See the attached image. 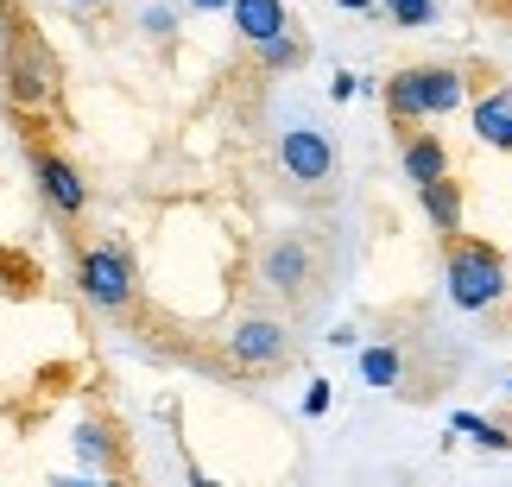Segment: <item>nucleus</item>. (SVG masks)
<instances>
[{"mask_svg": "<svg viewBox=\"0 0 512 487\" xmlns=\"http://www.w3.org/2000/svg\"><path fill=\"white\" fill-rule=\"evenodd\" d=\"M260 285L272 291H285V298H298V291L310 285V247L298 235H279L266 247V260H260Z\"/></svg>", "mask_w": 512, "mask_h": 487, "instance_id": "obj_8", "label": "nucleus"}, {"mask_svg": "<svg viewBox=\"0 0 512 487\" xmlns=\"http://www.w3.org/2000/svg\"><path fill=\"white\" fill-rule=\"evenodd\" d=\"M76 456H83V462H95V469H108V462H114V437H108V424H95V418H83V424H76Z\"/></svg>", "mask_w": 512, "mask_h": 487, "instance_id": "obj_15", "label": "nucleus"}, {"mask_svg": "<svg viewBox=\"0 0 512 487\" xmlns=\"http://www.w3.org/2000/svg\"><path fill=\"white\" fill-rule=\"evenodd\" d=\"M7 95L19 108L51 102V57L38 51L32 38H13V51H7Z\"/></svg>", "mask_w": 512, "mask_h": 487, "instance_id": "obj_6", "label": "nucleus"}, {"mask_svg": "<svg viewBox=\"0 0 512 487\" xmlns=\"http://www.w3.org/2000/svg\"><path fill=\"white\" fill-rule=\"evenodd\" d=\"M253 57H260L266 70H298V64H304V38H291V32H266V38H253Z\"/></svg>", "mask_w": 512, "mask_h": 487, "instance_id": "obj_14", "label": "nucleus"}, {"mask_svg": "<svg viewBox=\"0 0 512 487\" xmlns=\"http://www.w3.org/2000/svg\"><path fill=\"white\" fill-rule=\"evenodd\" d=\"M146 32H152V38H171V32H177V13H171V7H146Z\"/></svg>", "mask_w": 512, "mask_h": 487, "instance_id": "obj_18", "label": "nucleus"}, {"mask_svg": "<svg viewBox=\"0 0 512 487\" xmlns=\"http://www.w3.org/2000/svg\"><path fill=\"white\" fill-rule=\"evenodd\" d=\"M354 89H361V76H348V70H336V83H329V102H348Z\"/></svg>", "mask_w": 512, "mask_h": 487, "instance_id": "obj_20", "label": "nucleus"}, {"mask_svg": "<svg viewBox=\"0 0 512 487\" xmlns=\"http://www.w3.org/2000/svg\"><path fill=\"white\" fill-rule=\"evenodd\" d=\"M386 13L399 19V26L418 32V26H430V19H437V0H386Z\"/></svg>", "mask_w": 512, "mask_h": 487, "instance_id": "obj_17", "label": "nucleus"}, {"mask_svg": "<svg viewBox=\"0 0 512 487\" xmlns=\"http://www.w3.org/2000/svg\"><path fill=\"white\" fill-rule=\"evenodd\" d=\"M228 13H234V32L247 38H266V32H285V0H228Z\"/></svg>", "mask_w": 512, "mask_h": 487, "instance_id": "obj_11", "label": "nucleus"}, {"mask_svg": "<svg viewBox=\"0 0 512 487\" xmlns=\"http://www.w3.org/2000/svg\"><path fill=\"white\" fill-rule=\"evenodd\" d=\"M500 152H512V121H506V140H500Z\"/></svg>", "mask_w": 512, "mask_h": 487, "instance_id": "obj_24", "label": "nucleus"}, {"mask_svg": "<svg viewBox=\"0 0 512 487\" xmlns=\"http://www.w3.org/2000/svg\"><path fill=\"white\" fill-rule=\"evenodd\" d=\"M177 7H190V13H228V0H177Z\"/></svg>", "mask_w": 512, "mask_h": 487, "instance_id": "obj_21", "label": "nucleus"}, {"mask_svg": "<svg viewBox=\"0 0 512 487\" xmlns=\"http://www.w3.org/2000/svg\"><path fill=\"white\" fill-rule=\"evenodd\" d=\"M336 7H342V13H373L380 0H336Z\"/></svg>", "mask_w": 512, "mask_h": 487, "instance_id": "obj_22", "label": "nucleus"}, {"mask_svg": "<svg viewBox=\"0 0 512 487\" xmlns=\"http://www.w3.org/2000/svg\"><path fill=\"white\" fill-rule=\"evenodd\" d=\"M418 203H424V216H430V228H437L443 241H456L462 235V184L449 178H430V184H418Z\"/></svg>", "mask_w": 512, "mask_h": 487, "instance_id": "obj_9", "label": "nucleus"}, {"mask_svg": "<svg viewBox=\"0 0 512 487\" xmlns=\"http://www.w3.org/2000/svg\"><path fill=\"white\" fill-rule=\"evenodd\" d=\"M399 374H405V361H399V348L392 342H373V348H361V380L367 386H399Z\"/></svg>", "mask_w": 512, "mask_h": 487, "instance_id": "obj_13", "label": "nucleus"}, {"mask_svg": "<svg viewBox=\"0 0 512 487\" xmlns=\"http://www.w3.org/2000/svg\"><path fill=\"white\" fill-rule=\"evenodd\" d=\"M506 121H512V83L475 102V133H481V146H500V140H506Z\"/></svg>", "mask_w": 512, "mask_h": 487, "instance_id": "obj_12", "label": "nucleus"}, {"mask_svg": "<svg viewBox=\"0 0 512 487\" xmlns=\"http://www.w3.org/2000/svg\"><path fill=\"white\" fill-rule=\"evenodd\" d=\"M64 7H76V13H95V7H108V0H64Z\"/></svg>", "mask_w": 512, "mask_h": 487, "instance_id": "obj_23", "label": "nucleus"}, {"mask_svg": "<svg viewBox=\"0 0 512 487\" xmlns=\"http://www.w3.org/2000/svg\"><path fill=\"white\" fill-rule=\"evenodd\" d=\"M32 171H38V190H45V203L57 209V216H83L89 209V184H83V171H76L64 152H38Z\"/></svg>", "mask_w": 512, "mask_h": 487, "instance_id": "obj_7", "label": "nucleus"}, {"mask_svg": "<svg viewBox=\"0 0 512 487\" xmlns=\"http://www.w3.org/2000/svg\"><path fill=\"white\" fill-rule=\"evenodd\" d=\"M329 412V380H310V393H304V418H323Z\"/></svg>", "mask_w": 512, "mask_h": 487, "instance_id": "obj_19", "label": "nucleus"}, {"mask_svg": "<svg viewBox=\"0 0 512 487\" xmlns=\"http://www.w3.org/2000/svg\"><path fill=\"white\" fill-rule=\"evenodd\" d=\"M443 285H449V304L456 310H494L506 304V260H500V247H487V241H449V266H443Z\"/></svg>", "mask_w": 512, "mask_h": 487, "instance_id": "obj_2", "label": "nucleus"}, {"mask_svg": "<svg viewBox=\"0 0 512 487\" xmlns=\"http://www.w3.org/2000/svg\"><path fill=\"white\" fill-rule=\"evenodd\" d=\"M456 431H462V437H475V443H487V450H512V431H506V424H494V418L456 412Z\"/></svg>", "mask_w": 512, "mask_h": 487, "instance_id": "obj_16", "label": "nucleus"}, {"mask_svg": "<svg viewBox=\"0 0 512 487\" xmlns=\"http://www.w3.org/2000/svg\"><path fill=\"white\" fill-rule=\"evenodd\" d=\"M506 393H512V380H506Z\"/></svg>", "mask_w": 512, "mask_h": 487, "instance_id": "obj_25", "label": "nucleus"}, {"mask_svg": "<svg viewBox=\"0 0 512 487\" xmlns=\"http://www.w3.org/2000/svg\"><path fill=\"white\" fill-rule=\"evenodd\" d=\"M399 165H405L411 184H430V178H443V171H449V146L437 140V133H411L405 152H399Z\"/></svg>", "mask_w": 512, "mask_h": 487, "instance_id": "obj_10", "label": "nucleus"}, {"mask_svg": "<svg viewBox=\"0 0 512 487\" xmlns=\"http://www.w3.org/2000/svg\"><path fill=\"white\" fill-rule=\"evenodd\" d=\"M228 361L241 374H272V367L291 361V329L279 317H241L228 329Z\"/></svg>", "mask_w": 512, "mask_h": 487, "instance_id": "obj_3", "label": "nucleus"}, {"mask_svg": "<svg viewBox=\"0 0 512 487\" xmlns=\"http://www.w3.org/2000/svg\"><path fill=\"white\" fill-rule=\"evenodd\" d=\"M279 165L291 184H323L329 171H336V146H329V133L317 127H291L279 140Z\"/></svg>", "mask_w": 512, "mask_h": 487, "instance_id": "obj_5", "label": "nucleus"}, {"mask_svg": "<svg viewBox=\"0 0 512 487\" xmlns=\"http://www.w3.org/2000/svg\"><path fill=\"white\" fill-rule=\"evenodd\" d=\"M76 285L95 310H127L133 304V260L127 247H89L76 260Z\"/></svg>", "mask_w": 512, "mask_h": 487, "instance_id": "obj_4", "label": "nucleus"}, {"mask_svg": "<svg viewBox=\"0 0 512 487\" xmlns=\"http://www.w3.org/2000/svg\"><path fill=\"white\" fill-rule=\"evenodd\" d=\"M462 102H468V76L456 64H411L386 76V108L405 127L430 121V114H456Z\"/></svg>", "mask_w": 512, "mask_h": 487, "instance_id": "obj_1", "label": "nucleus"}]
</instances>
